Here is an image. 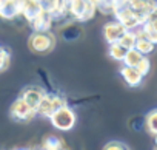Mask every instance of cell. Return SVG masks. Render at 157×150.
Returning a JSON list of instances; mask_svg holds the SVG:
<instances>
[{"label":"cell","instance_id":"cell-26","mask_svg":"<svg viewBox=\"0 0 157 150\" xmlns=\"http://www.w3.org/2000/svg\"><path fill=\"white\" fill-rule=\"evenodd\" d=\"M33 2H39V0H33Z\"/></svg>","mask_w":157,"mask_h":150},{"label":"cell","instance_id":"cell-9","mask_svg":"<svg viewBox=\"0 0 157 150\" xmlns=\"http://www.w3.org/2000/svg\"><path fill=\"white\" fill-rule=\"evenodd\" d=\"M45 95H46V91H45L42 87H39V85H29V87H26V88H23V90L20 91V98H22L28 105H31V107L36 108V110H37L39 104L42 102V99H43Z\"/></svg>","mask_w":157,"mask_h":150},{"label":"cell","instance_id":"cell-23","mask_svg":"<svg viewBox=\"0 0 157 150\" xmlns=\"http://www.w3.org/2000/svg\"><path fill=\"white\" fill-rule=\"evenodd\" d=\"M136 68L143 74V78H145V76H148V73L151 71V60L148 59V56H143V57L140 59V62L136 65Z\"/></svg>","mask_w":157,"mask_h":150},{"label":"cell","instance_id":"cell-7","mask_svg":"<svg viewBox=\"0 0 157 150\" xmlns=\"http://www.w3.org/2000/svg\"><path fill=\"white\" fill-rule=\"evenodd\" d=\"M128 6L134 11V14L140 19V22L143 23L146 20V17L154 11V8L157 6L155 0H128Z\"/></svg>","mask_w":157,"mask_h":150},{"label":"cell","instance_id":"cell-20","mask_svg":"<svg viewBox=\"0 0 157 150\" xmlns=\"http://www.w3.org/2000/svg\"><path fill=\"white\" fill-rule=\"evenodd\" d=\"M143 57V54L142 53H139L136 48H131V50H128L126 51V54H125V57H123V65H128V67H136L139 62H140V59Z\"/></svg>","mask_w":157,"mask_h":150},{"label":"cell","instance_id":"cell-27","mask_svg":"<svg viewBox=\"0 0 157 150\" xmlns=\"http://www.w3.org/2000/svg\"><path fill=\"white\" fill-rule=\"evenodd\" d=\"M0 3H2V0H0Z\"/></svg>","mask_w":157,"mask_h":150},{"label":"cell","instance_id":"cell-10","mask_svg":"<svg viewBox=\"0 0 157 150\" xmlns=\"http://www.w3.org/2000/svg\"><path fill=\"white\" fill-rule=\"evenodd\" d=\"M126 31V28L119 22V20H111V22H106L105 26H103V39L105 42L109 45V43H116L119 42V39L122 37V34Z\"/></svg>","mask_w":157,"mask_h":150},{"label":"cell","instance_id":"cell-1","mask_svg":"<svg viewBox=\"0 0 157 150\" xmlns=\"http://www.w3.org/2000/svg\"><path fill=\"white\" fill-rule=\"evenodd\" d=\"M57 45V39L51 30L48 31H34L28 39V47L34 54L46 56L49 54Z\"/></svg>","mask_w":157,"mask_h":150},{"label":"cell","instance_id":"cell-12","mask_svg":"<svg viewBox=\"0 0 157 150\" xmlns=\"http://www.w3.org/2000/svg\"><path fill=\"white\" fill-rule=\"evenodd\" d=\"M40 147L45 150H62V148H66V142L62 136H59L56 133H48L43 136Z\"/></svg>","mask_w":157,"mask_h":150},{"label":"cell","instance_id":"cell-19","mask_svg":"<svg viewBox=\"0 0 157 150\" xmlns=\"http://www.w3.org/2000/svg\"><path fill=\"white\" fill-rule=\"evenodd\" d=\"M125 54H126V50H125L119 42H116V43H109V47H108V56H109L111 59L122 62L123 57H125Z\"/></svg>","mask_w":157,"mask_h":150},{"label":"cell","instance_id":"cell-21","mask_svg":"<svg viewBox=\"0 0 157 150\" xmlns=\"http://www.w3.org/2000/svg\"><path fill=\"white\" fill-rule=\"evenodd\" d=\"M11 63V51L5 47H0V73H3L10 68Z\"/></svg>","mask_w":157,"mask_h":150},{"label":"cell","instance_id":"cell-3","mask_svg":"<svg viewBox=\"0 0 157 150\" xmlns=\"http://www.w3.org/2000/svg\"><path fill=\"white\" fill-rule=\"evenodd\" d=\"M97 8L88 0H69L68 2V14L72 20L88 22L94 17Z\"/></svg>","mask_w":157,"mask_h":150},{"label":"cell","instance_id":"cell-24","mask_svg":"<svg viewBox=\"0 0 157 150\" xmlns=\"http://www.w3.org/2000/svg\"><path fill=\"white\" fill-rule=\"evenodd\" d=\"M103 148L105 150H125V148H128V145H125L120 141H109L108 144L103 145Z\"/></svg>","mask_w":157,"mask_h":150},{"label":"cell","instance_id":"cell-2","mask_svg":"<svg viewBox=\"0 0 157 150\" xmlns=\"http://www.w3.org/2000/svg\"><path fill=\"white\" fill-rule=\"evenodd\" d=\"M49 122L57 132H71L77 122V115L71 107L65 104L49 116Z\"/></svg>","mask_w":157,"mask_h":150},{"label":"cell","instance_id":"cell-15","mask_svg":"<svg viewBox=\"0 0 157 150\" xmlns=\"http://www.w3.org/2000/svg\"><path fill=\"white\" fill-rule=\"evenodd\" d=\"M42 6L39 2H33V0H25L23 8H22V17L29 23L33 19H36L40 13H42Z\"/></svg>","mask_w":157,"mask_h":150},{"label":"cell","instance_id":"cell-14","mask_svg":"<svg viewBox=\"0 0 157 150\" xmlns=\"http://www.w3.org/2000/svg\"><path fill=\"white\" fill-rule=\"evenodd\" d=\"M136 31V34H137V39H136V50L139 51V53H142L143 56H149L152 51H154V48H155V43L154 42H151L146 36H143L142 33H140V30L137 28V30H134Z\"/></svg>","mask_w":157,"mask_h":150},{"label":"cell","instance_id":"cell-5","mask_svg":"<svg viewBox=\"0 0 157 150\" xmlns=\"http://www.w3.org/2000/svg\"><path fill=\"white\" fill-rule=\"evenodd\" d=\"M128 2V0H126ZM122 3V5H119L116 10H114V13H113V16L116 17V20H119L126 30H137L140 25H142V22H140V19L134 14V11L128 6V3Z\"/></svg>","mask_w":157,"mask_h":150},{"label":"cell","instance_id":"cell-4","mask_svg":"<svg viewBox=\"0 0 157 150\" xmlns=\"http://www.w3.org/2000/svg\"><path fill=\"white\" fill-rule=\"evenodd\" d=\"M10 116L16 122H29L37 116V110L28 105L20 96L11 104L10 107Z\"/></svg>","mask_w":157,"mask_h":150},{"label":"cell","instance_id":"cell-17","mask_svg":"<svg viewBox=\"0 0 157 150\" xmlns=\"http://www.w3.org/2000/svg\"><path fill=\"white\" fill-rule=\"evenodd\" d=\"M136 39H137L136 31H134V30H126V31L122 34V37L119 39V43L128 51V50H131V48L136 47Z\"/></svg>","mask_w":157,"mask_h":150},{"label":"cell","instance_id":"cell-8","mask_svg":"<svg viewBox=\"0 0 157 150\" xmlns=\"http://www.w3.org/2000/svg\"><path fill=\"white\" fill-rule=\"evenodd\" d=\"M25 0H2L0 3V17L5 20H13L19 16H22Z\"/></svg>","mask_w":157,"mask_h":150},{"label":"cell","instance_id":"cell-18","mask_svg":"<svg viewBox=\"0 0 157 150\" xmlns=\"http://www.w3.org/2000/svg\"><path fill=\"white\" fill-rule=\"evenodd\" d=\"M145 128L149 135H152V136L157 135V108L151 110L145 116Z\"/></svg>","mask_w":157,"mask_h":150},{"label":"cell","instance_id":"cell-25","mask_svg":"<svg viewBox=\"0 0 157 150\" xmlns=\"http://www.w3.org/2000/svg\"><path fill=\"white\" fill-rule=\"evenodd\" d=\"M154 141H155V145H157V135L154 136Z\"/></svg>","mask_w":157,"mask_h":150},{"label":"cell","instance_id":"cell-22","mask_svg":"<svg viewBox=\"0 0 157 150\" xmlns=\"http://www.w3.org/2000/svg\"><path fill=\"white\" fill-rule=\"evenodd\" d=\"M63 37L66 39V40H72V39H77L78 37V34H80V28H77V26H74L72 23H69V25H66L65 28H63Z\"/></svg>","mask_w":157,"mask_h":150},{"label":"cell","instance_id":"cell-13","mask_svg":"<svg viewBox=\"0 0 157 150\" xmlns=\"http://www.w3.org/2000/svg\"><path fill=\"white\" fill-rule=\"evenodd\" d=\"M52 23H54V20H52L51 14L46 13V11H42L36 19H33L29 22L33 31H48V30H51Z\"/></svg>","mask_w":157,"mask_h":150},{"label":"cell","instance_id":"cell-6","mask_svg":"<svg viewBox=\"0 0 157 150\" xmlns=\"http://www.w3.org/2000/svg\"><path fill=\"white\" fill-rule=\"evenodd\" d=\"M65 104H66V101H65L63 96L46 93V95L43 96L42 102H40L39 107H37V116H42V118L49 119V116H51L57 108H60V107L65 105Z\"/></svg>","mask_w":157,"mask_h":150},{"label":"cell","instance_id":"cell-11","mask_svg":"<svg viewBox=\"0 0 157 150\" xmlns=\"http://www.w3.org/2000/svg\"><path fill=\"white\" fill-rule=\"evenodd\" d=\"M120 74H122L123 81L126 82V85L131 87V88H136V87L142 85V82H143V74H142L136 67L123 65V67L120 68Z\"/></svg>","mask_w":157,"mask_h":150},{"label":"cell","instance_id":"cell-16","mask_svg":"<svg viewBox=\"0 0 157 150\" xmlns=\"http://www.w3.org/2000/svg\"><path fill=\"white\" fill-rule=\"evenodd\" d=\"M140 33L143 36H146L151 42H154L157 45V20L154 19H146L140 26H139Z\"/></svg>","mask_w":157,"mask_h":150}]
</instances>
